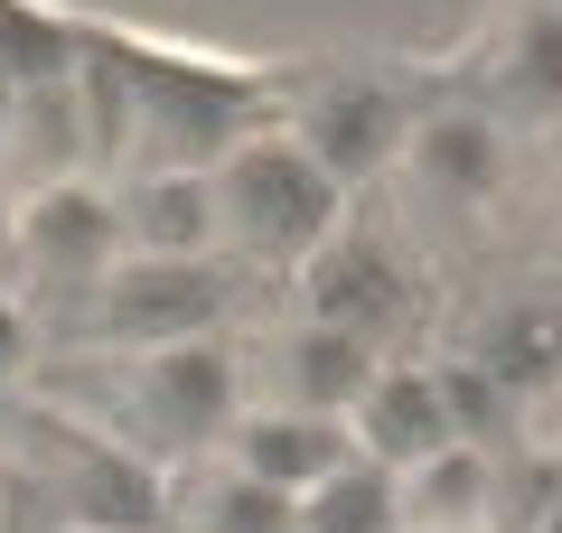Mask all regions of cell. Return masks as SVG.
<instances>
[{
  "instance_id": "1",
  "label": "cell",
  "mask_w": 562,
  "mask_h": 533,
  "mask_svg": "<svg viewBox=\"0 0 562 533\" xmlns=\"http://www.w3.org/2000/svg\"><path fill=\"white\" fill-rule=\"evenodd\" d=\"M206 197H216V253L225 272H310V262L328 253V235L347 225V188L319 169V159L301 150V132L291 122H262V132H244L235 150L206 169Z\"/></svg>"
},
{
  "instance_id": "2",
  "label": "cell",
  "mask_w": 562,
  "mask_h": 533,
  "mask_svg": "<svg viewBox=\"0 0 562 533\" xmlns=\"http://www.w3.org/2000/svg\"><path fill=\"white\" fill-rule=\"evenodd\" d=\"M422 113H431V103H422V76H413V66H375V57L281 66V122L301 132V150L338 178L347 197L403 169Z\"/></svg>"
}]
</instances>
